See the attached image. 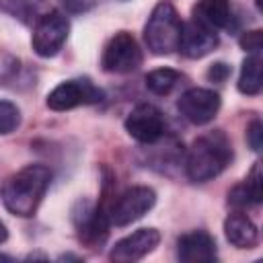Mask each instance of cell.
Segmentation results:
<instances>
[{
	"instance_id": "obj_1",
	"label": "cell",
	"mask_w": 263,
	"mask_h": 263,
	"mask_svg": "<svg viewBox=\"0 0 263 263\" xmlns=\"http://www.w3.org/2000/svg\"><path fill=\"white\" fill-rule=\"evenodd\" d=\"M51 183V171L43 164H29L10 175L0 187V199L4 208L21 218H29L37 212L47 187Z\"/></svg>"
},
{
	"instance_id": "obj_2",
	"label": "cell",
	"mask_w": 263,
	"mask_h": 263,
	"mask_svg": "<svg viewBox=\"0 0 263 263\" xmlns=\"http://www.w3.org/2000/svg\"><path fill=\"white\" fill-rule=\"evenodd\" d=\"M230 158H232V148L224 132L216 129L210 134H203L197 140H193L187 152V160H185L187 177L193 183L212 181L226 168Z\"/></svg>"
},
{
	"instance_id": "obj_3",
	"label": "cell",
	"mask_w": 263,
	"mask_h": 263,
	"mask_svg": "<svg viewBox=\"0 0 263 263\" xmlns=\"http://www.w3.org/2000/svg\"><path fill=\"white\" fill-rule=\"evenodd\" d=\"M181 31L183 21L177 8L168 0H160L144 27V39L154 55H168L175 49H179Z\"/></svg>"
},
{
	"instance_id": "obj_4",
	"label": "cell",
	"mask_w": 263,
	"mask_h": 263,
	"mask_svg": "<svg viewBox=\"0 0 263 263\" xmlns=\"http://www.w3.org/2000/svg\"><path fill=\"white\" fill-rule=\"evenodd\" d=\"M68 33H70L68 16L62 14L60 10H49V12H43L35 21L31 45H33L37 55L53 58L62 49L64 41L68 39Z\"/></svg>"
},
{
	"instance_id": "obj_5",
	"label": "cell",
	"mask_w": 263,
	"mask_h": 263,
	"mask_svg": "<svg viewBox=\"0 0 263 263\" xmlns=\"http://www.w3.org/2000/svg\"><path fill=\"white\" fill-rule=\"evenodd\" d=\"M156 203V193L154 189L146 185H136L125 189L115 197L111 208L107 210L109 222L115 226H127L136 220H140L144 214H148Z\"/></svg>"
},
{
	"instance_id": "obj_6",
	"label": "cell",
	"mask_w": 263,
	"mask_h": 263,
	"mask_svg": "<svg viewBox=\"0 0 263 263\" xmlns=\"http://www.w3.org/2000/svg\"><path fill=\"white\" fill-rule=\"evenodd\" d=\"M101 64L105 72H113V74L134 72L142 64V49L127 31H119L107 41Z\"/></svg>"
},
{
	"instance_id": "obj_7",
	"label": "cell",
	"mask_w": 263,
	"mask_h": 263,
	"mask_svg": "<svg viewBox=\"0 0 263 263\" xmlns=\"http://www.w3.org/2000/svg\"><path fill=\"white\" fill-rule=\"evenodd\" d=\"M103 90L97 88L88 78H74L58 84L47 95V107L53 111H68L78 105H95L103 101Z\"/></svg>"
},
{
	"instance_id": "obj_8",
	"label": "cell",
	"mask_w": 263,
	"mask_h": 263,
	"mask_svg": "<svg viewBox=\"0 0 263 263\" xmlns=\"http://www.w3.org/2000/svg\"><path fill=\"white\" fill-rule=\"evenodd\" d=\"M164 115L158 107L142 103L132 109L125 119V132L140 144H154L164 134Z\"/></svg>"
},
{
	"instance_id": "obj_9",
	"label": "cell",
	"mask_w": 263,
	"mask_h": 263,
	"mask_svg": "<svg viewBox=\"0 0 263 263\" xmlns=\"http://www.w3.org/2000/svg\"><path fill=\"white\" fill-rule=\"evenodd\" d=\"M177 107L187 121L195 125H203V123H210L220 111V95L214 92L212 88L195 86L181 95Z\"/></svg>"
},
{
	"instance_id": "obj_10",
	"label": "cell",
	"mask_w": 263,
	"mask_h": 263,
	"mask_svg": "<svg viewBox=\"0 0 263 263\" xmlns=\"http://www.w3.org/2000/svg\"><path fill=\"white\" fill-rule=\"evenodd\" d=\"M160 242V232L156 228H140L121 240H117L109 253V259L115 263H134L152 253Z\"/></svg>"
},
{
	"instance_id": "obj_11",
	"label": "cell",
	"mask_w": 263,
	"mask_h": 263,
	"mask_svg": "<svg viewBox=\"0 0 263 263\" xmlns=\"http://www.w3.org/2000/svg\"><path fill=\"white\" fill-rule=\"evenodd\" d=\"M218 45V35L216 31L191 21L187 25H183V31H181V39H179V49L185 58H191V60H197V58H203L208 55L214 47Z\"/></svg>"
},
{
	"instance_id": "obj_12",
	"label": "cell",
	"mask_w": 263,
	"mask_h": 263,
	"mask_svg": "<svg viewBox=\"0 0 263 263\" xmlns=\"http://www.w3.org/2000/svg\"><path fill=\"white\" fill-rule=\"evenodd\" d=\"M177 255L183 263H210L216 259V242L205 230H193L177 240Z\"/></svg>"
},
{
	"instance_id": "obj_13",
	"label": "cell",
	"mask_w": 263,
	"mask_h": 263,
	"mask_svg": "<svg viewBox=\"0 0 263 263\" xmlns=\"http://www.w3.org/2000/svg\"><path fill=\"white\" fill-rule=\"evenodd\" d=\"M261 199H263V175H261V164L255 162L247 179L228 191V203L236 210H247L251 205L261 203Z\"/></svg>"
},
{
	"instance_id": "obj_14",
	"label": "cell",
	"mask_w": 263,
	"mask_h": 263,
	"mask_svg": "<svg viewBox=\"0 0 263 263\" xmlns=\"http://www.w3.org/2000/svg\"><path fill=\"white\" fill-rule=\"evenodd\" d=\"M224 234L236 249H253L259 240L255 222L242 212H234L224 220Z\"/></svg>"
},
{
	"instance_id": "obj_15",
	"label": "cell",
	"mask_w": 263,
	"mask_h": 263,
	"mask_svg": "<svg viewBox=\"0 0 263 263\" xmlns=\"http://www.w3.org/2000/svg\"><path fill=\"white\" fill-rule=\"evenodd\" d=\"M193 21L212 31L226 29L232 21V8L228 0H199L193 6Z\"/></svg>"
},
{
	"instance_id": "obj_16",
	"label": "cell",
	"mask_w": 263,
	"mask_h": 263,
	"mask_svg": "<svg viewBox=\"0 0 263 263\" xmlns=\"http://www.w3.org/2000/svg\"><path fill=\"white\" fill-rule=\"evenodd\" d=\"M109 214L105 208H92L88 210L82 220L78 222V232H80V240H84L86 245H97L103 242L107 232H109Z\"/></svg>"
},
{
	"instance_id": "obj_17",
	"label": "cell",
	"mask_w": 263,
	"mask_h": 263,
	"mask_svg": "<svg viewBox=\"0 0 263 263\" xmlns=\"http://www.w3.org/2000/svg\"><path fill=\"white\" fill-rule=\"evenodd\" d=\"M261 86H263L261 58H259V53H253L242 62L240 76H238V90L242 95H259Z\"/></svg>"
},
{
	"instance_id": "obj_18",
	"label": "cell",
	"mask_w": 263,
	"mask_h": 263,
	"mask_svg": "<svg viewBox=\"0 0 263 263\" xmlns=\"http://www.w3.org/2000/svg\"><path fill=\"white\" fill-rule=\"evenodd\" d=\"M0 10L18 18L21 23H33L43 14L45 0H0Z\"/></svg>"
},
{
	"instance_id": "obj_19",
	"label": "cell",
	"mask_w": 263,
	"mask_h": 263,
	"mask_svg": "<svg viewBox=\"0 0 263 263\" xmlns=\"http://www.w3.org/2000/svg\"><path fill=\"white\" fill-rule=\"evenodd\" d=\"M181 80V74L173 68H156L146 74V86L154 95H168Z\"/></svg>"
},
{
	"instance_id": "obj_20",
	"label": "cell",
	"mask_w": 263,
	"mask_h": 263,
	"mask_svg": "<svg viewBox=\"0 0 263 263\" xmlns=\"http://www.w3.org/2000/svg\"><path fill=\"white\" fill-rule=\"evenodd\" d=\"M21 123V111L10 101H0V134H10Z\"/></svg>"
},
{
	"instance_id": "obj_21",
	"label": "cell",
	"mask_w": 263,
	"mask_h": 263,
	"mask_svg": "<svg viewBox=\"0 0 263 263\" xmlns=\"http://www.w3.org/2000/svg\"><path fill=\"white\" fill-rule=\"evenodd\" d=\"M240 47L245 49V51H249V53H259V49H261V45H263V35H261V31H247L242 37H240Z\"/></svg>"
},
{
	"instance_id": "obj_22",
	"label": "cell",
	"mask_w": 263,
	"mask_h": 263,
	"mask_svg": "<svg viewBox=\"0 0 263 263\" xmlns=\"http://www.w3.org/2000/svg\"><path fill=\"white\" fill-rule=\"evenodd\" d=\"M261 136H263V127H261V121H253L251 125H249V129H247V142H249V146L255 150V152H259L261 150Z\"/></svg>"
},
{
	"instance_id": "obj_23",
	"label": "cell",
	"mask_w": 263,
	"mask_h": 263,
	"mask_svg": "<svg viewBox=\"0 0 263 263\" xmlns=\"http://www.w3.org/2000/svg\"><path fill=\"white\" fill-rule=\"evenodd\" d=\"M228 76H230V66H226L224 62H216L208 70V78L212 82H224Z\"/></svg>"
},
{
	"instance_id": "obj_24",
	"label": "cell",
	"mask_w": 263,
	"mask_h": 263,
	"mask_svg": "<svg viewBox=\"0 0 263 263\" xmlns=\"http://www.w3.org/2000/svg\"><path fill=\"white\" fill-rule=\"evenodd\" d=\"M62 4H64L68 10H72V12H78V10L84 6L82 0H62Z\"/></svg>"
},
{
	"instance_id": "obj_25",
	"label": "cell",
	"mask_w": 263,
	"mask_h": 263,
	"mask_svg": "<svg viewBox=\"0 0 263 263\" xmlns=\"http://www.w3.org/2000/svg\"><path fill=\"white\" fill-rule=\"evenodd\" d=\"M6 238H8V232H6V226H4L2 222H0V245H2V242H4Z\"/></svg>"
},
{
	"instance_id": "obj_26",
	"label": "cell",
	"mask_w": 263,
	"mask_h": 263,
	"mask_svg": "<svg viewBox=\"0 0 263 263\" xmlns=\"http://www.w3.org/2000/svg\"><path fill=\"white\" fill-rule=\"evenodd\" d=\"M255 2H257V8H261V6H263V4H261V0H255Z\"/></svg>"
}]
</instances>
